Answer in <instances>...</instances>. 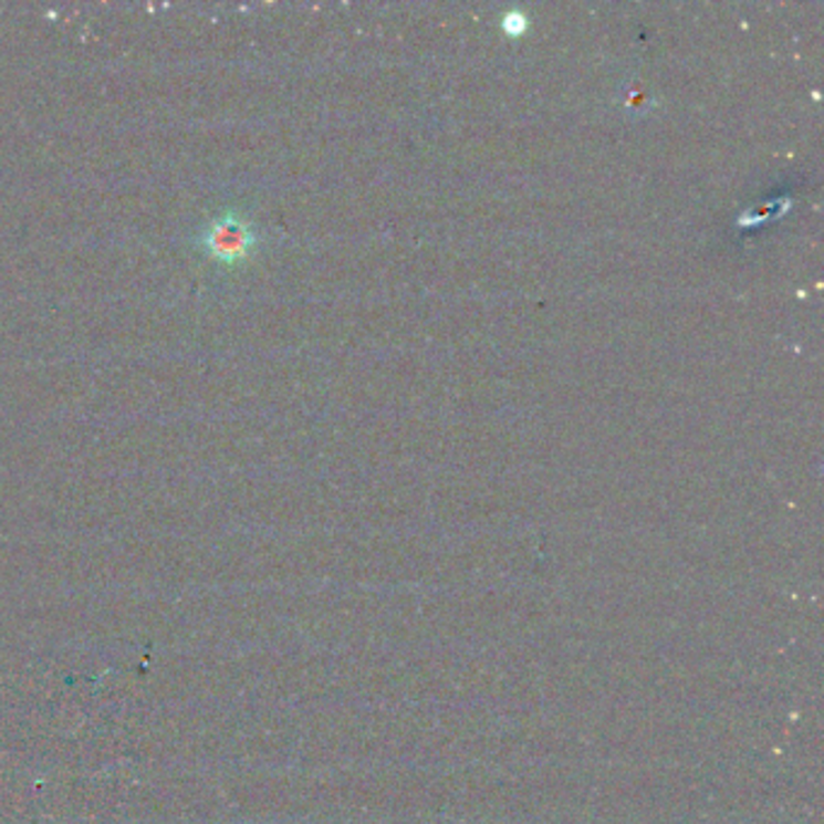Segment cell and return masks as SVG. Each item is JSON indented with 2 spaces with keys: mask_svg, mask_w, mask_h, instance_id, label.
I'll return each mask as SVG.
<instances>
[{
  "mask_svg": "<svg viewBox=\"0 0 824 824\" xmlns=\"http://www.w3.org/2000/svg\"><path fill=\"white\" fill-rule=\"evenodd\" d=\"M254 244V230L238 213H226L216 218L204 232L206 252L222 261H240L250 254Z\"/></svg>",
  "mask_w": 824,
  "mask_h": 824,
  "instance_id": "obj_1",
  "label": "cell"
}]
</instances>
